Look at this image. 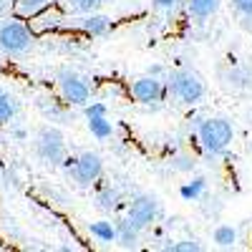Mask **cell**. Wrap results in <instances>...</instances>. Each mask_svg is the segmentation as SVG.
<instances>
[{"instance_id":"10","label":"cell","mask_w":252,"mask_h":252,"mask_svg":"<svg viewBox=\"0 0 252 252\" xmlns=\"http://www.w3.org/2000/svg\"><path fill=\"white\" fill-rule=\"evenodd\" d=\"M76 26L91 35V38H101V35H106L109 28H111V18L109 15H101V13H83L81 18H76Z\"/></svg>"},{"instance_id":"2","label":"cell","mask_w":252,"mask_h":252,"mask_svg":"<svg viewBox=\"0 0 252 252\" xmlns=\"http://www.w3.org/2000/svg\"><path fill=\"white\" fill-rule=\"evenodd\" d=\"M197 136H199L202 149H204L209 157H220V154L227 152V146L232 144V139H235V126H232V121H229V119L212 116V119L199 121Z\"/></svg>"},{"instance_id":"28","label":"cell","mask_w":252,"mask_h":252,"mask_svg":"<svg viewBox=\"0 0 252 252\" xmlns=\"http://www.w3.org/2000/svg\"><path fill=\"white\" fill-rule=\"evenodd\" d=\"M10 10H13V0H0V20L10 15Z\"/></svg>"},{"instance_id":"15","label":"cell","mask_w":252,"mask_h":252,"mask_svg":"<svg viewBox=\"0 0 252 252\" xmlns=\"http://www.w3.org/2000/svg\"><path fill=\"white\" fill-rule=\"evenodd\" d=\"M20 111V103L13 94H8L5 89H0V126L5 124H13V119L18 116Z\"/></svg>"},{"instance_id":"3","label":"cell","mask_w":252,"mask_h":252,"mask_svg":"<svg viewBox=\"0 0 252 252\" xmlns=\"http://www.w3.org/2000/svg\"><path fill=\"white\" fill-rule=\"evenodd\" d=\"M166 91H169L174 98H179L182 103H187V106H194V103H199L204 98V81L197 71L192 68H177L172 73H166Z\"/></svg>"},{"instance_id":"30","label":"cell","mask_w":252,"mask_h":252,"mask_svg":"<svg viewBox=\"0 0 252 252\" xmlns=\"http://www.w3.org/2000/svg\"><path fill=\"white\" fill-rule=\"evenodd\" d=\"M13 139L15 141H26L28 139V131L26 129H13Z\"/></svg>"},{"instance_id":"6","label":"cell","mask_w":252,"mask_h":252,"mask_svg":"<svg viewBox=\"0 0 252 252\" xmlns=\"http://www.w3.org/2000/svg\"><path fill=\"white\" fill-rule=\"evenodd\" d=\"M159 217H161V207H159L157 197H152V194H136L129 204H126V220H129L139 232L149 229Z\"/></svg>"},{"instance_id":"25","label":"cell","mask_w":252,"mask_h":252,"mask_svg":"<svg viewBox=\"0 0 252 252\" xmlns=\"http://www.w3.org/2000/svg\"><path fill=\"white\" fill-rule=\"evenodd\" d=\"M83 114H86V116H106L109 109H106V103L94 101V103H86V106H83Z\"/></svg>"},{"instance_id":"4","label":"cell","mask_w":252,"mask_h":252,"mask_svg":"<svg viewBox=\"0 0 252 252\" xmlns=\"http://www.w3.org/2000/svg\"><path fill=\"white\" fill-rule=\"evenodd\" d=\"M61 166L78 187H94L103 174V161L96 152H81L78 157H66Z\"/></svg>"},{"instance_id":"31","label":"cell","mask_w":252,"mask_h":252,"mask_svg":"<svg viewBox=\"0 0 252 252\" xmlns=\"http://www.w3.org/2000/svg\"><path fill=\"white\" fill-rule=\"evenodd\" d=\"M242 28L245 31H252V15H242Z\"/></svg>"},{"instance_id":"27","label":"cell","mask_w":252,"mask_h":252,"mask_svg":"<svg viewBox=\"0 0 252 252\" xmlns=\"http://www.w3.org/2000/svg\"><path fill=\"white\" fill-rule=\"evenodd\" d=\"M240 15H252V0H229Z\"/></svg>"},{"instance_id":"22","label":"cell","mask_w":252,"mask_h":252,"mask_svg":"<svg viewBox=\"0 0 252 252\" xmlns=\"http://www.w3.org/2000/svg\"><path fill=\"white\" fill-rule=\"evenodd\" d=\"M169 166L174 172H182V174H189V172H194V166H197V159L194 157H187V154H177L169 159Z\"/></svg>"},{"instance_id":"21","label":"cell","mask_w":252,"mask_h":252,"mask_svg":"<svg viewBox=\"0 0 252 252\" xmlns=\"http://www.w3.org/2000/svg\"><path fill=\"white\" fill-rule=\"evenodd\" d=\"M38 109L43 111V116L51 119V121H63V119H66V111H63V106H61L56 98L40 96V98H38Z\"/></svg>"},{"instance_id":"12","label":"cell","mask_w":252,"mask_h":252,"mask_svg":"<svg viewBox=\"0 0 252 252\" xmlns=\"http://www.w3.org/2000/svg\"><path fill=\"white\" fill-rule=\"evenodd\" d=\"M224 83L229 89L250 91L252 89V66H232L224 73Z\"/></svg>"},{"instance_id":"5","label":"cell","mask_w":252,"mask_h":252,"mask_svg":"<svg viewBox=\"0 0 252 252\" xmlns=\"http://www.w3.org/2000/svg\"><path fill=\"white\" fill-rule=\"evenodd\" d=\"M35 154L48 166H61L63 159L68 157L66 136L61 134V129H56V126H40L35 134Z\"/></svg>"},{"instance_id":"1","label":"cell","mask_w":252,"mask_h":252,"mask_svg":"<svg viewBox=\"0 0 252 252\" xmlns=\"http://www.w3.org/2000/svg\"><path fill=\"white\" fill-rule=\"evenodd\" d=\"M35 43V33L26 23V18L18 15H5L0 23V53L8 58L26 56Z\"/></svg>"},{"instance_id":"24","label":"cell","mask_w":252,"mask_h":252,"mask_svg":"<svg viewBox=\"0 0 252 252\" xmlns=\"http://www.w3.org/2000/svg\"><path fill=\"white\" fill-rule=\"evenodd\" d=\"M164 250H172V252H199L202 250V242L194 240V237H187V240H179L174 245H166Z\"/></svg>"},{"instance_id":"11","label":"cell","mask_w":252,"mask_h":252,"mask_svg":"<svg viewBox=\"0 0 252 252\" xmlns=\"http://www.w3.org/2000/svg\"><path fill=\"white\" fill-rule=\"evenodd\" d=\"M96 207L103 209V212H116V209L124 207L121 192H119L114 184H103L98 192H96Z\"/></svg>"},{"instance_id":"29","label":"cell","mask_w":252,"mask_h":252,"mask_svg":"<svg viewBox=\"0 0 252 252\" xmlns=\"http://www.w3.org/2000/svg\"><path fill=\"white\" fill-rule=\"evenodd\" d=\"M149 76H157V78H161L164 73H166V68L161 66V63H157V66H149V71H146Z\"/></svg>"},{"instance_id":"7","label":"cell","mask_w":252,"mask_h":252,"mask_svg":"<svg viewBox=\"0 0 252 252\" xmlns=\"http://www.w3.org/2000/svg\"><path fill=\"white\" fill-rule=\"evenodd\" d=\"M58 89H61V96L68 106H86V103L91 101L89 81L83 76H78L76 71H71V68L58 71Z\"/></svg>"},{"instance_id":"32","label":"cell","mask_w":252,"mask_h":252,"mask_svg":"<svg viewBox=\"0 0 252 252\" xmlns=\"http://www.w3.org/2000/svg\"><path fill=\"white\" fill-rule=\"evenodd\" d=\"M0 247H3V245H0Z\"/></svg>"},{"instance_id":"14","label":"cell","mask_w":252,"mask_h":252,"mask_svg":"<svg viewBox=\"0 0 252 252\" xmlns=\"http://www.w3.org/2000/svg\"><path fill=\"white\" fill-rule=\"evenodd\" d=\"M222 5V0H187V10L192 18L197 20H207V18H212Z\"/></svg>"},{"instance_id":"9","label":"cell","mask_w":252,"mask_h":252,"mask_svg":"<svg viewBox=\"0 0 252 252\" xmlns=\"http://www.w3.org/2000/svg\"><path fill=\"white\" fill-rule=\"evenodd\" d=\"M63 13L58 10V8H53V5H46L43 10H38L35 15H31V31L33 33H48V31H56L61 23H63Z\"/></svg>"},{"instance_id":"13","label":"cell","mask_w":252,"mask_h":252,"mask_svg":"<svg viewBox=\"0 0 252 252\" xmlns=\"http://www.w3.org/2000/svg\"><path fill=\"white\" fill-rule=\"evenodd\" d=\"M139 229L129 220H119L116 222V245L121 250H136L139 247Z\"/></svg>"},{"instance_id":"19","label":"cell","mask_w":252,"mask_h":252,"mask_svg":"<svg viewBox=\"0 0 252 252\" xmlns=\"http://www.w3.org/2000/svg\"><path fill=\"white\" fill-rule=\"evenodd\" d=\"M86 121H89V131H91L98 141L111 139V134H114V124H111L106 116H86Z\"/></svg>"},{"instance_id":"18","label":"cell","mask_w":252,"mask_h":252,"mask_svg":"<svg viewBox=\"0 0 252 252\" xmlns=\"http://www.w3.org/2000/svg\"><path fill=\"white\" fill-rule=\"evenodd\" d=\"M204 192H207V179H202V177H197V179H192V182H187V184L179 187V197L184 202H199Z\"/></svg>"},{"instance_id":"20","label":"cell","mask_w":252,"mask_h":252,"mask_svg":"<svg viewBox=\"0 0 252 252\" xmlns=\"http://www.w3.org/2000/svg\"><path fill=\"white\" fill-rule=\"evenodd\" d=\"M46 5H51V0H13V13L18 18H31Z\"/></svg>"},{"instance_id":"16","label":"cell","mask_w":252,"mask_h":252,"mask_svg":"<svg viewBox=\"0 0 252 252\" xmlns=\"http://www.w3.org/2000/svg\"><path fill=\"white\" fill-rule=\"evenodd\" d=\"M89 232H91V237H96L103 245H114L116 242V222H109V220L91 222L89 224Z\"/></svg>"},{"instance_id":"8","label":"cell","mask_w":252,"mask_h":252,"mask_svg":"<svg viewBox=\"0 0 252 252\" xmlns=\"http://www.w3.org/2000/svg\"><path fill=\"white\" fill-rule=\"evenodd\" d=\"M169 94L166 91V83H164V78H157V76H141V78H136L134 83H131V96L139 101V103H144V106H152V103H159V101H164V96Z\"/></svg>"},{"instance_id":"26","label":"cell","mask_w":252,"mask_h":252,"mask_svg":"<svg viewBox=\"0 0 252 252\" xmlns=\"http://www.w3.org/2000/svg\"><path fill=\"white\" fill-rule=\"evenodd\" d=\"M179 3H182V0H152V8L154 10H164V13H172V10H177Z\"/></svg>"},{"instance_id":"23","label":"cell","mask_w":252,"mask_h":252,"mask_svg":"<svg viewBox=\"0 0 252 252\" xmlns=\"http://www.w3.org/2000/svg\"><path fill=\"white\" fill-rule=\"evenodd\" d=\"M111 3V0H68V5L76 10V13H94L98 10L101 5Z\"/></svg>"},{"instance_id":"17","label":"cell","mask_w":252,"mask_h":252,"mask_svg":"<svg viewBox=\"0 0 252 252\" xmlns=\"http://www.w3.org/2000/svg\"><path fill=\"white\" fill-rule=\"evenodd\" d=\"M212 242L222 250H232L237 245V229L232 224H217L212 232Z\"/></svg>"}]
</instances>
